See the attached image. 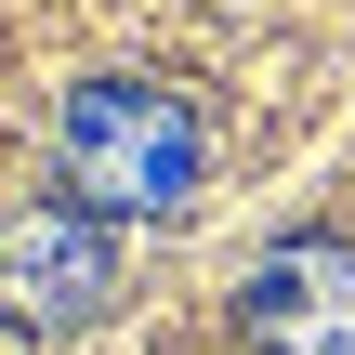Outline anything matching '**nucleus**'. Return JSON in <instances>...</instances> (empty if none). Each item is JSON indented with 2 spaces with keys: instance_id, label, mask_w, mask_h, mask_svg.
<instances>
[{
  "instance_id": "obj_1",
  "label": "nucleus",
  "mask_w": 355,
  "mask_h": 355,
  "mask_svg": "<svg viewBox=\"0 0 355 355\" xmlns=\"http://www.w3.org/2000/svg\"><path fill=\"white\" fill-rule=\"evenodd\" d=\"M119 303V224L79 198H0V329L66 343Z\"/></svg>"
}]
</instances>
